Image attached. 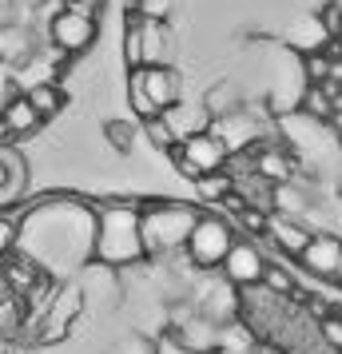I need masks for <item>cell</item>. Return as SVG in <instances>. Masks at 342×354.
I'll return each mask as SVG.
<instances>
[{"instance_id": "obj_4", "label": "cell", "mask_w": 342, "mask_h": 354, "mask_svg": "<svg viewBox=\"0 0 342 354\" xmlns=\"http://www.w3.org/2000/svg\"><path fill=\"white\" fill-rule=\"evenodd\" d=\"M175 160V171L187 179H199V176H211V171H223L231 160V147L219 131H191L187 140L167 151Z\"/></svg>"}, {"instance_id": "obj_11", "label": "cell", "mask_w": 342, "mask_h": 354, "mask_svg": "<svg viewBox=\"0 0 342 354\" xmlns=\"http://www.w3.org/2000/svg\"><path fill=\"white\" fill-rule=\"evenodd\" d=\"M167 335L175 338V342H183V346H191V351H219L223 346V326L211 315H191L187 322L171 326Z\"/></svg>"}, {"instance_id": "obj_1", "label": "cell", "mask_w": 342, "mask_h": 354, "mask_svg": "<svg viewBox=\"0 0 342 354\" xmlns=\"http://www.w3.org/2000/svg\"><path fill=\"white\" fill-rule=\"evenodd\" d=\"M96 239L92 255L108 267H128L135 259H144V231H140V203L131 199H108L96 211Z\"/></svg>"}, {"instance_id": "obj_19", "label": "cell", "mask_w": 342, "mask_h": 354, "mask_svg": "<svg viewBox=\"0 0 342 354\" xmlns=\"http://www.w3.org/2000/svg\"><path fill=\"white\" fill-rule=\"evenodd\" d=\"M196 192L203 195V199H219V203H223V195L235 192V179H231L227 171H211V176L196 179Z\"/></svg>"}, {"instance_id": "obj_12", "label": "cell", "mask_w": 342, "mask_h": 354, "mask_svg": "<svg viewBox=\"0 0 342 354\" xmlns=\"http://www.w3.org/2000/svg\"><path fill=\"white\" fill-rule=\"evenodd\" d=\"M40 124H44V120L36 115V108L24 96L8 100L4 112H0V128L8 131V136H32V131H40Z\"/></svg>"}, {"instance_id": "obj_30", "label": "cell", "mask_w": 342, "mask_h": 354, "mask_svg": "<svg viewBox=\"0 0 342 354\" xmlns=\"http://www.w3.org/2000/svg\"><path fill=\"white\" fill-rule=\"evenodd\" d=\"M326 124H330V131H334V136L342 140V108H334V115H330Z\"/></svg>"}, {"instance_id": "obj_23", "label": "cell", "mask_w": 342, "mask_h": 354, "mask_svg": "<svg viewBox=\"0 0 342 354\" xmlns=\"http://www.w3.org/2000/svg\"><path fill=\"white\" fill-rule=\"evenodd\" d=\"M319 338H323L326 346L339 354L342 351V315H326V319L319 322Z\"/></svg>"}, {"instance_id": "obj_24", "label": "cell", "mask_w": 342, "mask_h": 354, "mask_svg": "<svg viewBox=\"0 0 342 354\" xmlns=\"http://www.w3.org/2000/svg\"><path fill=\"white\" fill-rule=\"evenodd\" d=\"M167 12H171V0H140V20H155V24H163Z\"/></svg>"}, {"instance_id": "obj_16", "label": "cell", "mask_w": 342, "mask_h": 354, "mask_svg": "<svg viewBox=\"0 0 342 354\" xmlns=\"http://www.w3.org/2000/svg\"><path fill=\"white\" fill-rule=\"evenodd\" d=\"M334 84L326 80V84H310L307 88V96H303V112L314 115V120H330L334 115Z\"/></svg>"}, {"instance_id": "obj_27", "label": "cell", "mask_w": 342, "mask_h": 354, "mask_svg": "<svg viewBox=\"0 0 342 354\" xmlns=\"http://www.w3.org/2000/svg\"><path fill=\"white\" fill-rule=\"evenodd\" d=\"M303 68H307V76L314 84H326V76H330V56H307Z\"/></svg>"}, {"instance_id": "obj_10", "label": "cell", "mask_w": 342, "mask_h": 354, "mask_svg": "<svg viewBox=\"0 0 342 354\" xmlns=\"http://www.w3.org/2000/svg\"><path fill=\"white\" fill-rule=\"evenodd\" d=\"M24 192H28V160L17 147L0 144V207L17 203Z\"/></svg>"}, {"instance_id": "obj_17", "label": "cell", "mask_w": 342, "mask_h": 354, "mask_svg": "<svg viewBox=\"0 0 342 354\" xmlns=\"http://www.w3.org/2000/svg\"><path fill=\"white\" fill-rule=\"evenodd\" d=\"M144 136H147V144L155 147V151H171V147L180 144V131L167 124V115H151V120H144Z\"/></svg>"}, {"instance_id": "obj_28", "label": "cell", "mask_w": 342, "mask_h": 354, "mask_svg": "<svg viewBox=\"0 0 342 354\" xmlns=\"http://www.w3.org/2000/svg\"><path fill=\"white\" fill-rule=\"evenodd\" d=\"M259 171H263V176H278V179H287V163L278 160V156H263Z\"/></svg>"}, {"instance_id": "obj_15", "label": "cell", "mask_w": 342, "mask_h": 354, "mask_svg": "<svg viewBox=\"0 0 342 354\" xmlns=\"http://www.w3.org/2000/svg\"><path fill=\"white\" fill-rule=\"evenodd\" d=\"M24 100H28V104L36 108V115H40V120H52V115L64 108V92H60V84H52V80L28 84Z\"/></svg>"}, {"instance_id": "obj_13", "label": "cell", "mask_w": 342, "mask_h": 354, "mask_svg": "<svg viewBox=\"0 0 342 354\" xmlns=\"http://www.w3.org/2000/svg\"><path fill=\"white\" fill-rule=\"evenodd\" d=\"M32 56V28L24 24H4L0 28V60L4 64H20Z\"/></svg>"}, {"instance_id": "obj_21", "label": "cell", "mask_w": 342, "mask_h": 354, "mask_svg": "<svg viewBox=\"0 0 342 354\" xmlns=\"http://www.w3.org/2000/svg\"><path fill=\"white\" fill-rule=\"evenodd\" d=\"M108 354H155V342L147 335H124L112 342V351Z\"/></svg>"}, {"instance_id": "obj_18", "label": "cell", "mask_w": 342, "mask_h": 354, "mask_svg": "<svg viewBox=\"0 0 342 354\" xmlns=\"http://www.w3.org/2000/svg\"><path fill=\"white\" fill-rule=\"evenodd\" d=\"M124 60H128V72L131 68H144V20L135 17L124 32Z\"/></svg>"}, {"instance_id": "obj_31", "label": "cell", "mask_w": 342, "mask_h": 354, "mask_svg": "<svg viewBox=\"0 0 342 354\" xmlns=\"http://www.w3.org/2000/svg\"><path fill=\"white\" fill-rule=\"evenodd\" d=\"M68 4H84V0H68Z\"/></svg>"}, {"instance_id": "obj_29", "label": "cell", "mask_w": 342, "mask_h": 354, "mask_svg": "<svg viewBox=\"0 0 342 354\" xmlns=\"http://www.w3.org/2000/svg\"><path fill=\"white\" fill-rule=\"evenodd\" d=\"M323 17H326V28H330V32H339V28H342V12H339V4H330V8H326V12H323Z\"/></svg>"}, {"instance_id": "obj_5", "label": "cell", "mask_w": 342, "mask_h": 354, "mask_svg": "<svg viewBox=\"0 0 342 354\" xmlns=\"http://www.w3.org/2000/svg\"><path fill=\"white\" fill-rule=\"evenodd\" d=\"M231 243H235V231H231L227 219H219V215H199L183 251L191 255L196 267H219V263L227 259Z\"/></svg>"}, {"instance_id": "obj_25", "label": "cell", "mask_w": 342, "mask_h": 354, "mask_svg": "<svg viewBox=\"0 0 342 354\" xmlns=\"http://www.w3.org/2000/svg\"><path fill=\"white\" fill-rule=\"evenodd\" d=\"M17 235H20V223L12 219V215H0V259H4L8 251H12Z\"/></svg>"}, {"instance_id": "obj_20", "label": "cell", "mask_w": 342, "mask_h": 354, "mask_svg": "<svg viewBox=\"0 0 342 354\" xmlns=\"http://www.w3.org/2000/svg\"><path fill=\"white\" fill-rule=\"evenodd\" d=\"M104 136H108V144H112L115 151H124V156H128L131 144H135V128H131V124H120V120H108V124H104Z\"/></svg>"}, {"instance_id": "obj_6", "label": "cell", "mask_w": 342, "mask_h": 354, "mask_svg": "<svg viewBox=\"0 0 342 354\" xmlns=\"http://www.w3.org/2000/svg\"><path fill=\"white\" fill-rule=\"evenodd\" d=\"M96 12H88L84 4H68V8H60L56 17L48 20V36L52 44L60 52H68V56H76V52H84L88 44H96Z\"/></svg>"}, {"instance_id": "obj_9", "label": "cell", "mask_w": 342, "mask_h": 354, "mask_svg": "<svg viewBox=\"0 0 342 354\" xmlns=\"http://www.w3.org/2000/svg\"><path fill=\"white\" fill-rule=\"evenodd\" d=\"M80 306H84L80 287H76V283H64V287H60V295L48 303L44 319H40V342H60V338L68 335L72 319L80 315Z\"/></svg>"}, {"instance_id": "obj_3", "label": "cell", "mask_w": 342, "mask_h": 354, "mask_svg": "<svg viewBox=\"0 0 342 354\" xmlns=\"http://www.w3.org/2000/svg\"><path fill=\"white\" fill-rule=\"evenodd\" d=\"M180 96H183L180 72L171 64H144L128 72V108L140 120H151V115L175 108Z\"/></svg>"}, {"instance_id": "obj_14", "label": "cell", "mask_w": 342, "mask_h": 354, "mask_svg": "<svg viewBox=\"0 0 342 354\" xmlns=\"http://www.w3.org/2000/svg\"><path fill=\"white\" fill-rule=\"evenodd\" d=\"M267 231L275 235V247L283 255H303V247L310 243V231L291 219H267Z\"/></svg>"}, {"instance_id": "obj_8", "label": "cell", "mask_w": 342, "mask_h": 354, "mask_svg": "<svg viewBox=\"0 0 342 354\" xmlns=\"http://www.w3.org/2000/svg\"><path fill=\"white\" fill-rule=\"evenodd\" d=\"M298 263H303L310 274H319V279L342 283V239H339V235H330V231L310 235V243L303 247Z\"/></svg>"}, {"instance_id": "obj_7", "label": "cell", "mask_w": 342, "mask_h": 354, "mask_svg": "<svg viewBox=\"0 0 342 354\" xmlns=\"http://www.w3.org/2000/svg\"><path fill=\"white\" fill-rule=\"evenodd\" d=\"M223 267V279H227L231 287H259L263 283V271H267V259H263L259 251V243H251V239H235L231 243V251L227 259L219 263Z\"/></svg>"}, {"instance_id": "obj_22", "label": "cell", "mask_w": 342, "mask_h": 354, "mask_svg": "<svg viewBox=\"0 0 342 354\" xmlns=\"http://www.w3.org/2000/svg\"><path fill=\"white\" fill-rule=\"evenodd\" d=\"M259 287L275 290V295H291V290H294V279H291V271H283V267H271V263H267V271H263V283H259Z\"/></svg>"}, {"instance_id": "obj_26", "label": "cell", "mask_w": 342, "mask_h": 354, "mask_svg": "<svg viewBox=\"0 0 342 354\" xmlns=\"http://www.w3.org/2000/svg\"><path fill=\"white\" fill-rule=\"evenodd\" d=\"M155 354H223V351H191V346L175 342L171 335H163V338H155Z\"/></svg>"}, {"instance_id": "obj_2", "label": "cell", "mask_w": 342, "mask_h": 354, "mask_svg": "<svg viewBox=\"0 0 342 354\" xmlns=\"http://www.w3.org/2000/svg\"><path fill=\"white\" fill-rule=\"evenodd\" d=\"M199 211L187 203H140V231H144L147 255H171L187 247V235L196 227Z\"/></svg>"}, {"instance_id": "obj_32", "label": "cell", "mask_w": 342, "mask_h": 354, "mask_svg": "<svg viewBox=\"0 0 342 354\" xmlns=\"http://www.w3.org/2000/svg\"><path fill=\"white\" fill-rule=\"evenodd\" d=\"M339 354H342V351H339Z\"/></svg>"}]
</instances>
